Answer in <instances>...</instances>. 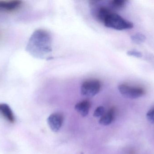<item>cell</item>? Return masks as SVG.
I'll use <instances>...</instances> for the list:
<instances>
[{"instance_id": "6da1fadb", "label": "cell", "mask_w": 154, "mask_h": 154, "mask_svg": "<svg viewBox=\"0 0 154 154\" xmlns=\"http://www.w3.org/2000/svg\"><path fill=\"white\" fill-rule=\"evenodd\" d=\"M26 50L34 58H47L52 50V38L50 33L43 29L34 31L29 39Z\"/></svg>"}, {"instance_id": "7a4b0ae2", "label": "cell", "mask_w": 154, "mask_h": 154, "mask_svg": "<svg viewBox=\"0 0 154 154\" xmlns=\"http://www.w3.org/2000/svg\"><path fill=\"white\" fill-rule=\"evenodd\" d=\"M103 24L108 28L118 30H128L134 27V24L132 22L113 12L108 15Z\"/></svg>"}, {"instance_id": "3957f363", "label": "cell", "mask_w": 154, "mask_h": 154, "mask_svg": "<svg viewBox=\"0 0 154 154\" xmlns=\"http://www.w3.org/2000/svg\"><path fill=\"white\" fill-rule=\"evenodd\" d=\"M118 90L123 96L131 99L141 97L146 93V90L142 87L130 86L126 84L119 85Z\"/></svg>"}, {"instance_id": "277c9868", "label": "cell", "mask_w": 154, "mask_h": 154, "mask_svg": "<svg viewBox=\"0 0 154 154\" xmlns=\"http://www.w3.org/2000/svg\"><path fill=\"white\" fill-rule=\"evenodd\" d=\"M101 82L97 79L88 80L84 81L81 87V93L84 96L91 97L100 91Z\"/></svg>"}, {"instance_id": "5b68a950", "label": "cell", "mask_w": 154, "mask_h": 154, "mask_svg": "<svg viewBox=\"0 0 154 154\" xmlns=\"http://www.w3.org/2000/svg\"><path fill=\"white\" fill-rule=\"evenodd\" d=\"M22 1L20 0H0V11L11 12L20 8Z\"/></svg>"}, {"instance_id": "8992f818", "label": "cell", "mask_w": 154, "mask_h": 154, "mask_svg": "<svg viewBox=\"0 0 154 154\" xmlns=\"http://www.w3.org/2000/svg\"><path fill=\"white\" fill-rule=\"evenodd\" d=\"M63 122V117L60 114H51L48 118V124L50 128L55 133L57 132L61 128Z\"/></svg>"}, {"instance_id": "52a82bcc", "label": "cell", "mask_w": 154, "mask_h": 154, "mask_svg": "<svg viewBox=\"0 0 154 154\" xmlns=\"http://www.w3.org/2000/svg\"><path fill=\"white\" fill-rule=\"evenodd\" d=\"M0 115L10 123H13L15 121V118L12 111L6 104H0Z\"/></svg>"}, {"instance_id": "ba28073f", "label": "cell", "mask_w": 154, "mask_h": 154, "mask_svg": "<svg viewBox=\"0 0 154 154\" xmlns=\"http://www.w3.org/2000/svg\"><path fill=\"white\" fill-rule=\"evenodd\" d=\"M90 103L88 100H85L77 103L75 106V109L83 117L88 114Z\"/></svg>"}, {"instance_id": "9c48e42d", "label": "cell", "mask_w": 154, "mask_h": 154, "mask_svg": "<svg viewBox=\"0 0 154 154\" xmlns=\"http://www.w3.org/2000/svg\"><path fill=\"white\" fill-rule=\"evenodd\" d=\"M115 109L114 108L109 109L107 113L101 117L99 120L100 124L104 126L110 124L115 118Z\"/></svg>"}, {"instance_id": "30bf717a", "label": "cell", "mask_w": 154, "mask_h": 154, "mask_svg": "<svg viewBox=\"0 0 154 154\" xmlns=\"http://www.w3.org/2000/svg\"><path fill=\"white\" fill-rule=\"evenodd\" d=\"M111 12H112V11L109 8L105 6H101L99 8L97 11V19L100 22L103 23L108 15Z\"/></svg>"}, {"instance_id": "8fae6325", "label": "cell", "mask_w": 154, "mask_h": 154, "mask_svg": "<svg viewBox=\"0 0 154 154\" xmlns=\"http://www.w3.org/2000/svg\"><path fill=\"white\" fill-rule=\"evenodd\" d=\"M127 2L126 0H113L110 2V5L115 9H121L125 6Z\"/></svg>"}, {"instance_id": "7c38bea8", "label": "cell", "mask_w": 154, "mask_h": 154, "mask_svg": "<svg viewBox=\"0 0 154 154\" xmlns=\"http://www.w3.org/2000/svg\"><path fill=\"white\" fill-rule=\"evenodd\" d=\"M131 39L135 43H140L146 40V37L143 33H137L131 36Z\"/></svg>"}, {"instance_id": "4fadbf2b", "label": "cell", "mask_w": 154, "mask_h": 154, "mask_svg": "<svg viewBox=\"0 0 154 154\" xmlns=\"http://www.w3.org/2000/svg\"><path fill=\"white\" fill-rule=\"evenodd\" d=\"M105 109L104 107H98L94 111L93 113V116L97 118L102 116L105 114Z\"/></svg>"}, {"instance_id": "5bb4252c", "label": "cell", "mask_w": 154, "mask_h": 154, "mask_svg": "<svg viewBox=\"0 0 154 154\" xmlns=\"http://www.w3.org/2000/svg\"><path fill=\"white\" fill-rule=\"evenodd\" d=\"M146 117L149 122L154 123V108L150 109L146 114Z\"/></svg>"}, {"instance_id": "9a60e30c", "label": "cell", "mask_w": 154, "mask_h": 154, "mask_svg": "<svg viewBox=\"0 0 154 154\" xmlns=\"http://www.w3.org/2000/svg\"><path fill=\"white\" fill-rule=\"evenodd\" d=\"M127 54L129 56H134L136 58H141L143 57V53L137 51L135 50H131L128 52Z\"/></svg>"}]
</instances>
